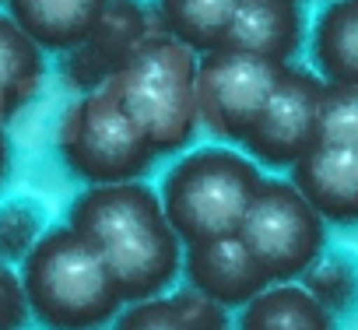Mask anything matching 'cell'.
Here are the masks:
<instances>
[{"mask_svg":"<svg viewBox=\"0 0 358 330\" xmlns=\"http://www.w3.org/2000/svg\"><path fill=\"white\" fill-rule=\"evenodd\" d=\"M18 274L29 313L46 330H95L123 309L102 253L71 225L43 232Z\"/></svg>","mask_w":358,"mask_h":330,"instance_id":"1","label":"cell"},{"mask_svg":"<svg viewBox=\"0 0 358 330\" xmlns=\"http://www.w3.org/2000/svg\"><path fill=\"white\" fill-rule=\"evenodd\" d=\"M197 53L155 29L102 88L123 106L155 155H176L197 137Z\"/></svg>","mask_w":358,"mask_h":330,"instance_id":"2","label":"cell"},{"mask_svg":"<svg viewBox=\"0 0 358 330\" xmlns=\"http://www.w3.org/2000/svg\"><path fill=\"white\" fill-rule=\"evenodd\" d=\"M264 183L260 165L236 148H194L162 180V211L183 246L239 232Z\"/></svg>","mask_w":358,"mask_h":330,"instance_id":"3","label":"cell"},{"mask_svg":"<svg viewBox=\"0 0 358 330\" xmlns=\"http://www.w3.org/2000/svg\"><path fill=\"white\" fill-rule=\"evenodd\" d=\"M57 148L67 169L88 187L141 180L155 162L151 144L109 88L81 92L67 106L57 127Z\"/></svg>","mask_w":358,"mask_h":330,"instance_id":"4","label":"cell"},{"mask_svg":"<svg viewBox=\"0 0 358 330\" xmlns=\"http://www.w3.org/2000/svg\"><path fill=\"white\" fill-rule=\"evenodd\" d=\"M271 281H295L327 246V222L292 180H264L236 232Z\"/></svg>","mask_w":358,"mask_h":330,"instance_id":"5","label":"cell"},{"mask_svg":"<svg viewBox=\"0 0 358 330\" xmlns=\"http://www.w3.org/2000/svg\"><path fill=\"white\" fill-rule=\"evenodd\" d=\"M288 64H274L243 50H208L197 53L194 95H197V120L208 134L239 144L253 120L260 116L264 102L271 99L278 78Z\"/></svg>","mask_w":358,"mask_h":330,"instance_id":"6","label":"cell"},{"mask_svg":"<svg viewBox=\"0 0 358 330\" xmlns=\"http://www.w3.org/2000/svg\"><path fill=\"white\" fill-rule=\"evenodd\" d=\"M323 78L306 67H285L260 116L239 141L246 155L267 169H292V165L316 144V113H320Z\"/></svg>","mask_w":358,"mask_h":330,"instance_id":"7","label":"cell"},{"mask_svg":"<svg viewBox=\"0 0 358 330\" xmlns=\"http://www.w3.org/2000/svg\"><path fill=\"white\" fill-rule=\"evenodd\" d=\"M99 253L123 302L165 295L183 274V243L165 222V211L123 229L106 246H99Z\"/></svg>","mask_w":358,"mask_h":330,"instance_id":"8","label":"cell"},{"mask_svg":"<svg viewBox=\"0 0 358 330\" xmlns=\"http://www.w3.org/2000/svg\"><path fill=\"white\" fill-rule=\"evenodd\" d=\"M151 32L155 22L141 0H109L99 22L92 25V32L74 50H67V64H64L67 81L78 92L102 88L106 78L116 74Z\"/></svg>","mask_w":358,"mask_h":330,"instance_id":"9","label":"cell"},{"mask_svg":"<svg viewBox=\"0 0 358 330\" xmlns=\"http://www.w3.org/2000/svg\"><path fill=\"white\" fill-rule=\"evenodd\" d=\"M183 274L190 288L215 299L218 306H246L257 292L271 285L267 271L257 264V257L246 250V243L232 236H218L208 243L183 246Z\"/></svg>","mask_w":358,"mask_h":330,"instance_id":"10","label":"cell"},{"mask_svg":"<svg viewBox=\"0 0 358 330\" xmlns=\"http://www.w3.org/2000/svg\"><path fill=\"white\" fill-rule=\"evenodd\" d=\"M292 183L323 222L358 225V148L316 141L292 165Z\"/></svg>","mask_w":358,"mask_h":330,"instance_id":"11","label":"cell"},{"mask_svg":"<svg viewBox=\"0 0 358 330\" xmlns=\"http://www.w3.org/2000/svg\"><path fill=\"white\" fill-rule=\"evenodd\" d=\"M222 46L292 64L302 46V11L295 0H239Z\"/></svg>","mask_w":358,"mask_h":330,"instance_id":"12","label":"cell"},{"mask_svg":"<svg viewBox=\"0 0 358 330\" xmlns=\"http://www.w3.org/2000/svg\"><path fill=\"white\" fill-rule=\"evenodd\" d=\"M109 0H8V15L36 39L43 53L74 50Z\"/></svg>","mask_w":358,"mask_h":330,"instance_id":"13","label":"cell"},{"mask_svg":"<svg viewBox=\"0 0 358 330\" xmlns=\"http://www.w3.org/2000/svg\"><path fill=\"white\" fill-rule=\"evenodd\" d=\"M113 330H229L225 306L183 288L172 295H155L141 302H123L113 316Z\"/></svg>","mask_w":358,"mask_h":330,"instance_id":"14","label":"cell"},{"mask_svg":"<svg viewBox=\"0 0 358 330\" xmlns=\"http://www.w3.org/2000/svg\"><path fill=\"white\" fill-rule=\"evenodd\" d=\"M236 330H337V320L299 281H271L239 306Z\"/></svg>","mask_w":358,"mask_h":330,"instance_id":"15","label":"cell"},{"mask_svg":"<svg viewBox=\"0 0 358 330\" xmlns=\"http://www.w3.org/2000/svg\"><path fill=\"white\" fill-rule=\"evenodd\" d=\"M46 60L36 39L11 18L0 15V123L18 116L43 88Z\"/></svg>","mask_w":358,"mask_h":330,"instance_id":"16","label":"cell"},{"mask_svg":"<svg viewBox=\"0 0 358 330\" xmlns=\"http://www.w3.org/2000/svg\"><path fill=\"white\" fill-rule=\"evenodd\" d=\"M309 50L323 81L358 85V0H330L316 15Z\"/></svg>","mask_w":358,"mask_h":330,"instance_id":"17","label":"cell"},{"mask_svg":"<svg viewBox=\"0 0 358 330\" xmlns=\"http://www.w3.org/2000/svg\"><path fill=\"white\" fill-rule=\"evenodd\" d=\"M239 0H155L162 32L194 53L218 50Z\"/></svg>","mask_w":358,"mask_h":330,"instance_id":"18","label":"cell"},{"mask_svg":"<svg viewBox=\"0 0 358 330\" xmlns=\"http://www.w3.org/2000/svg\"><path fill=\"white\" fill-rule=\"evenodd\" d=\"M334 320L358 306V260L351 253H320L295 278Z\"/></svg>","mask_w":358,"mask_h":330,"instance_id":"19","label":"cell"},{"mask_svg":"<svg viewBox=\"0 0 358 330\" xmlns=\"http://www.w3.org/2000/svg\"><path fill=\"white\" fill-rule=\"evenodd\" d=\"M316 141L358 148V85L323 81L320 113H316Z\"/></svg>","mask_w":358,"mask_h":330,"instance_id":"20","label":"cell"},{"mask_svg":"<svg viewBox=\"0 0 358 330\" xmlns=\"http://www.w3.org/2000/svg\"><path fill=\"white\" fill-rule=\"evenodd\" d=\"M46 232L43 208L36 201H11L0 208V260L22 264L36 239Z\"/></svg>","mask_w":358,"mask_h":330,"instance_id":"21","label":"cell"},{"mask_svg":"<svg viewBox=\"0 0 358 330\" xmlns=\"http://www.w3.org/2000/svg\"><path fill=\"white\" fill-rule=\"evenodd\" d=\"M29 320V299L22 288V274L0 260V330H22Z\"/></svg>","mask_w":358,"mask_h":330,"instance_id":"22","label":"cell"},{"mask_svg":"<svg viewBox=\"0 0 358 330\" xmlns=\"http://www.w3.org/2000/svg\"><path fill=\"white\" fill-rule=\"evenodd\" d=\"M8 173H11V137H8L4 123H0V187L8 183Z\"/></svg>","mask_w":358,"mask_h":330,"instance_id":"23","label":"cell"},{"mask_svg":"<svg viewBox=\"0 0 358 330\" xmlns=\"http://www.w3.org/2000/svg\"><path fill=\"white\" fill-rule=\"evenodd\" d=\"M0 4H8V0H0Z\"/></svg>","mask_w":358,"mask_h":330,"instance_id":"24","label":"cell"},{"mask_svg":"<svg viewBox=\"0 0 358 330\" xmlns=\"http://www.w3.org/2000/svg\"><path fill=\"white\" fill-rule=\"evenodd\" d=\"M295 4H299V0H295Z\"/></svg>","mask_w":358,"mask_h":330,"instance_id":"25","label":"cell"}]
</instances>
